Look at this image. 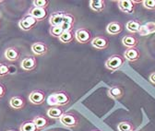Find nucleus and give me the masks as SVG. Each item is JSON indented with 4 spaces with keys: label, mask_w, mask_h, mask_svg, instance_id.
<instances>
[{
    "label": "nucleus",
    "mask_w": 155,
    "mask_h": 131,
    "mask_svg": "<svg viewBox=\"0 0 155 131\" xmlns=\"http://www.w3.org/2000/svg\"><path fill=\"white\" fill-rule=\"evenodd\" d=\"M126 63V59L123 55L115 54H113L106 60L105 62V67L112 72H114L116 70H118L124 64Z\"/></svg>",
    "instance_id": "nucleus-1"
},
{
    "label": "nucleus",
    "mask_w": 155,
    "mask_h": 131,
    "mask_svg": "<svg viewBox=\"0 0 155 131\" xmlns=\"http://www.w3.org/2000/svg\"><path fill=\"white\" fill-rule=\"evenodd\" d=\"M60 123L65 126L66 127L68 128H74L76 127L80 123V118L76 114L68 112V113H65L61 117H60Z\"/></svg>",
    "instance_id": "nucleus-2"
},
{
    "label": "nucleus",
    "mask_w": 155,
    "mask_h": 131,
    "mask_svg": "<svg viewBox=\"0 0 155 131\" xmlns=\"http://www.w3.org/2000/svg\"><path fill=\"white\" fill-rule=\"evenodd\" d=\"M75 39L80 44H88L92 40V34L90 30L86 28H81L76 31Z\"/></svg>",
    "instance_id": "nucleus-3"
},
{
    "label": "nucleus",
    "mask_w": 155,
    "mask_h": 131,
    "mask_svg": "<svg viewBox=\"0 0 155 131\" xmlns=\"http://www.w3.org/2000/svg\"><path fill=\"white\" fill-rule=\"evenodd\" d=\"M140 1H132V0H119L117 2L119 9L126 14H132L135 12L136 4Z\"/></svg>",
    "instance_id": "nucleus-4"
},
{
    "label": "nucleus",
    "mask_w": 155,
    "mask_h": 131,
    "mask_svg": "<svg viewBox=\"0 0 155 131\" xmlns=\"http://www.w3.org/2000/svg\"><path fill=\"white\" fill-rule=\"evenodd\" d=\"M53 95L54 97L56 106L62 107L64 105H67L70 103V100H71L68 93L67 91H64V90H59V91L54 92Z\"/></svg>",
    "instance_id": "nucleus-5"
},
{
    "label": "nucleus",
    "mask_w": 155,
    "mask_h": 131,
    "mask_svg": "<svg viewBox=\"0 0 155 131\" xmlns=\"http://www.w3.org/2000/svg\"><path fill=\"white\" fill-rule=\"evenodd\" d=\"M37 21L33 17H31V15H26L24 16L21 21H18V26L21 30L23 31H30V30H32L36 24H37Z\"/></svg>",
    "instance_id": "nucleus-6"
},
{
    "label": "nucleus",
    "mask_w": 155,
    "mask_h": 131,
    "mask_svg": "<svg viewBox=\"0 0 155 131\" xmlns=\"http://www.w3.org/2000/svg\"><path fill=\"white\" fill-rule=\"evenodd\" d=\"M45 92L41 90H32L30 95H29V100L31 103L33 104H42L45 101Z\"/></svg>",
    "instance_id": "nucleus-7"
},
{
    "label": "nucleus",
    "mask_w": 155,
    "mask_h": 131,
    "mask_svg": "<svg viewBox=\"0 0 155 131\" xmlns=\"http://www.w3.org/2000/svg\"><path fill=\"white\" fill-rule=\"evenodd\" d=\"M91 45L97 50H105L109 46V40L105 36H96L91 40Z\"/></svg>",
    "instance_id": "nucleus-8"
},
{
    "label": "nucleus",
    "mask_w": 155,
    "mask_h": 131,
    "mask_svg": "<svg viewBox=\"0 0 155 131\" xmlns=\"http://www.w3.org/2000/svg\"><path fill=\"white\" fill-rule=\"evenodd\" d=\"M29 15L33 17L37 21H42L48 17V10L47 8H40L32 7L29 10Z\"/></svg>",
    "instance_id": "nucleus-9"
},
{
    "label": "nucleus",
    "mask_w": 155,
    "mask_h": 131,
    "mask_svg": "<svg viewBox=\"0 0 155 131\" xmlns=\"http://www.w3.org/2000/svg\"><path fill=\"white\" fill-rule=\"evenodd\" d=\"M49 47L46 44L42 42H37L31 44V51L37 57H43L48 53Z\"/></svg>",
    "instance_id": "nucleus-10"
},
{
    "label": "nucleus",
    "mask_w": 155,
    "mask_h": 131,
    "mask_svg": "<svg viewBox=\"0 0 155 131\" xmlns=\"http://www.w3.org/2000/svg\"><path fill=\"white\" fill-rule=\"evenodd\" d=\"M140 51L137 48H129V49H127L124 53V55L123 57H125L126 60L127 61H130V62H136L138 61L140 58Z\"/></svg>",
    "instance_id": "nucleus-11"
},
{
    "label": "nucleus",
    "mask_w": 155,
    "mask_h": 131,
    "mask_svg": "<svg viewBox=\"0 0 155 131\" xmlns=\"http://www.w3.org/2000/svg\"><path fill=\"white\" fill-rule=\"evenodd\" d=\"M37 66V59L35 57H26L22 59L21 67L25 71H31Z\"/></svg>",
    "instance_id": "nucleus-12"
},
{
    "label": "nucleus",
    "mask_w": 155,
    "mask_h": 131,
    "mask_svg": "<svg viewBox=\"0 0 155 131\" xmlns=\"http://www.w3.org/2000/svg\"><path fill=\"white\" fill-rule=\"evenodd\" d=\"M5 57L8 61H11V62L17 61L21 57V51L15 46L8 47L5 51Z\"/></svg>",
    "instance_id": "nucleus-13"
},
{
    "label": "nucleus",
    "mask_w": 155,
    "mask_h": 131,
    "mask_svg": "<svg viewBox=\"0 0 155 131\" xmlns=\"http://www.w3.org/2000/svg\"><path fill=\"white\" fill-rule=\"evenodd\" d=\"M122 44L127 49L135 48L139 44V38L137 36H135L134 34H127L122 38Z\"/></svg>",
    "instance_id": "nucleus-14"
},
{
    "label": "nucleus",
    "mask_w": 155,
    "mask_h": 131,
    "mask_svg": "<svg viewBox=\"0 0 155 131\" xmlns=\"http://www.w3.org/2000/svg\"><path fill=\"white\" fill-rule=\"evenodd\" d=\"M66 12L64 11H56L53 13L49 18V23L51 26H61L63 23L64 16Z\"/></svg>",
    "instance_id": "nucleus-15"
},
{
    "label": "nucleus",
    "mask_w": 155,
    "mask_h": 131,
    "mask_svg": "<svg viewBox=\"0 0 155 131\" xmlns=\"http://www.w3.org/2000/svg\"><path fill=\"white\" fill-rule=\"evenodd\" d=\"M124 26L119 21H112L106 27V31L111 35H118L123 31Z\"/></svg>",
    "instance_id": "nucleus-16"
},
{
    "label": "nucleus",
    "mask_w": 155,
    "mask_h": 131,
    "mask_svg": "<svg viewBox=\"0 0 155 131\" xmlns=\"http://www.w3.org/2000/svg\"><path fill=\"white\" fill-rule=\"evenodd\" d=\"M75 21H76V18L72 14L66 13L65 16H64L63 23L61 25L64 31H72V29H73V27L75 25Z\"/></svg>",
    "instance_id": "nucleus-17"
},
{
    "label": "nucleus",
    "mask_w": 155,
    "mask_h": 131,
    "mask_svg": "<svg viewBox=\"0 0 155 131\" xmlns=\"http://www.w3.org/2000/svg\"><path fill=\"white\" fill-rule=\"evenodd\" d=\"M138 33L140 36H148L150 34H155V22L149 21L144 25H141Z\"/></svg>",
    "instance_id": "nucleus-18"
},
{
    "label": "nucleus",
    "mask_w": 155,
    "mask_h": 131,
    "mask_svg": "<svg viewBox=\"0 0 155 131\" xmlns=\"http://www.w3.org/2000/svg\"><path fill=\"white\" fill-rule=\"evenodd\" d=\"M124 95V90L121 86L114 85L109 88L108 90V96L114 100H118Z\"/></svg>",
    "instance_id": "nucleus-19"
},
{
    "label": "nucleus",
    "mask_w": 155,
    "mask_h": 131,
    "mask_svg": "<svg viewBox=\"0 0 155 131\" xmlns=\"http://www.w3.org/2000/svg\"><path fill=\"white\" fill-rule=\"evenodd\" d=\"M9 105L11 108L19 110V109H23L26 105V101L23 97L21 96H14L10 99L9 101Z\"/></svg>",
    "instance_id": "nucleus-20"
},
{
    "label": "nucleus",
    "mask_w": 155,
    "mask_h": 131,
    "mask_svg": "<svg viewBox=\"0 0 155 131\" xmlns=\"http://www.w3.org/2000/svg\"><path fill=\"white\" fill-rule=\"evenodd\" d=\"M65 114L64 109L61 106H53L47 110V116L50 118L60 119V117Z\"/></svg>",
    "instance_id": "nucleus-21"
},
{
    "label": "nucleus",
    "mask_w": 155,
    "mask_h": 131,
    "mask_svg": "<svg viewBox=\"0 0 155 131\" xmlns=\"http://www.w3.org/2000/svg\"><path fill=\"white\" fill-rule=\"evenodd\" d=\"M90 8L94 12L100 13L103 12L105 8V1L104 0H91L89 2Z\"/></svg>",
    "instance_id": "nucleus-22"
},
{
    "label": "nucleus",
    "mask_w": 155,
    "mask_h": 131,
    "mask_svg": "<svg viewBox=\"0 0 155 131\" xmlns=\"http://www.w3.org/2000/svg\"><path fill=\"white\" fill-rule=\"evenodd\" d=\"M33 123L35 124L36 127L38 128V130L44 129L45 127H46L49 125V119L46 116H37L33 118Z\"/></svg>",
    "instance_id": "nucleus-23"
},
{
    "label": "nucleus",
    "mask_w": 155,
    "mask_h": 131,
    "mask_svg": "<svg viewBox=\"0 0 155 131\" xmlns=\"http://www.w3.org/2000/svg\"><path fill=\"white\" fill-rule=\"evenodd\" d=\"M140 27H141V23H140V21H137V20H131V21H127V24H126L127 30L132 34L138 33Z\"/></svg>",
    "instance_id": "nucleus-24"
},
{
    "label": "nucleus",
    "mask_w": 155,
    "mask_h": 131,
    "mask_svg": "<svg viewBox=\"0 0 155 131\" xmlns=\"http://www.w3.org/2000/svg\"><path fill=\"white\" fill-rule=\"evenodd\" d=\"M58 39H59V41L63 44H69L74 41L75 33L72 31H65Z\"/></svg>",
    "instance_id": "nucleus-25"
},
{
    "label": "nucleus",
    "mask_w": 155,
    "mask_h": 131,
    "mask_svg": "<svg viewBox=\"0 0 155 131\" xmlns=\"http://www.w3.org/2000/svg\"><path fill=\"white\" fill-rule=\"evenodd\" d=\"M19 130L21 131H38V128L36 127V126L32 120L31 121L29 120V121L23 122L21 125V126H19Z\"/></svg>",
    "instance_id": "nucleus-26"
},
{
    "label": "nucleus",
    "mask_w": 155,
    "mask_h": 131,
    "mask_svg": "<svg viewBox=\"0 0 155 131\" xmlns=\"http://www.w3.org/2000/svg\"><path fill=\"white\" fill-rule=\"evenodd\" d=\"M117 128L119 131H134L135 126L129 121H122L118 124Z\"/></svg>",
    "instance_id": "nucleus-27"
},
{
    "label": "nucleus",
    "mask_w": 155,
    "mask_h": 131,
    "mask_svg": "<svg viewBox=\"0 0 155 131\" xmlns=\"http://www.w3.org/2000/svg\"><path fill=\"white\" fill-rule=\"evenodd\" d=\"M49 31H50V34L53 37H55V38H59V37L62 35V33L64 32V30L62 29L61 26H51Z\"/></svg>",
    "instance_id": "nucleus-28"
},
{
    "label": "nucleus",
    "mask_w": 155,
    "mask_h": 131,
    "mask_svg": "<svg viewBox=\"0 0 155 131\" xmlns=\"http://www.w3.org/2000/svg\"><path fill=\"white\" fill-rule=\"evenodd\" d=\"M10 74V67L8 64H0V77H5Z\"/></svg>",
    "instance_id": "nucleus-29"
},
{
    "label": "nucleus",
    "mask_w": 155,
    "mask_h": 131,
    "mask_svg": "<svg viewBox=\"0 0 155 131\" xmlns=\"http://www.w3.org/2000/svg\"><path fill=\"white\" fill-rule=\"evenodd\" d=\"M33 7L35 8H47L49 5L48 0H34L32 2Z\"/></svg>",
    "instance_id": "nucleus-30"
},
{
    "label": "nucleus",
    "mask_w": 155,
    "mask_h": 131,
    "mask_svg": "<svg viewBox=\"0 0 155 131\" xmlns=\"http://www.w3.org/2000/svg\"><path fill=\"white\" fill-rule=\"evenodd\" d=\"M141 3L143 7L147 9H150V10L155 9V0H144Z\"/></svg>",
    "instance_id": "nucleus-31"
},
{
    "label": "nucleus",
    "mask_w": 155,
    "mask_h": 131,
    "mask_svg": "<svg viewBox=\"0 0 155 131\" xmlns=\"http://www.w3.org/2000/svg\"><path fill=\"white\" fill-rule=\"evenodd\" d=\"M6 90H7L6 87H5L2 83H0V98H2V97L5 96V94H6Z\"/></svg>",
    "instance_id": "nucleus-32"
},
{
    "label": "nucleus",
    "mask_w": 155,
    "mask_h": 131,
    "mask_svg": "<svg viewBox=\"0 0 155 131\" xmlns=\"http://www.w3.org/2000/svg\"><path fill=\"white\" fill-rule=\"evenodd\" d=\"M149 79H150V81L152 84H155V72H152V73H150V75Z\"/></svg>",
    "instance_id": "nucleus-33"
},
{
    "label": "nucleus",
    "mask_w": 155,
    "mask_h": 131,
    "mask_svg": "<svg viewBox=\"0 0 155 131\" xmlns=\"http://www.w3.org/2000/svg\"><path fill=\"white\" fill-rule=\"evenodd\" d=\"M8 131H17V130H15V129H10V130H8Z\"/></svg>",
    "instance_id": "nucleus-34"
},
{
    "label": "nucleus",
    "mask_w": 155,
    "mask_h": 131,
    "mask_svg": "<svg viewBox=\"0 0 155 131\" xmlns=\"http://www.w3.org/2000/svg\"><path fill=\"white\" fill-rule=\"evenodd\" d=\"M91 131H101V130H96V129H94V130H91Z\"/></svg>",
    "instance_id": "nucleus-35"
},
{
    "label": "nucleus",
    "mask_w": 155,
    "mask_h": 131,
    "mask_svg": "<svg viewBox=\"0 0 155 131\" xmlns=\"http://www.w3.org/2000/svg\"><path fill=\"white\" fill-rule=\"evenodd\" d=\"M2 2H3V1H0V4H1V3H2Z\"/></svg>",
    "instance_id": "nucleus-36"
},
{
    "label": "nucleus",
    "mask_w": 155,
    "mask_h": 131,
    "mask_svg": "<svg viewBox=\"0 0 155 131\" xmlns=\"http://www.w3.org/2000/svg\"><path fill=\"white\" fill-rule=\"evenodd\" d=\"M134 131H137V130H134Z\"/></svg>",
    "instance_id": "nucleus-37"
}]
</instances>
